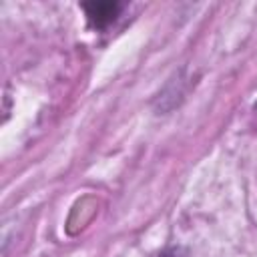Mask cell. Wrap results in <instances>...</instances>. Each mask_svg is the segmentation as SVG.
<instances>
[{"label": "cell", "instance_id": "obj_2", "mask_svg": "<svg viewBox=\"0 0 257 257\" xmlns=\"http://www.w3.org/2000/svg\"><path fill=\"white\" fill-rule=\"evenodd\" d=\"M161 257H187V253H185L183 249H179V247H173V249L165 251Z\"/></svg>", "mask_w": 257, "mask_h": 257}, {"label": "cell", "instance_id": "obj_3", "mask_svg": "<svg viewBox=\"0 0 257 257\" xmlns=\"http://www.w3.org/2000/svg\"><path fill=\"white\" fill-rule=\"evenodd\" d=\"M255 110H257V104H255Z\"/></svg>", "mask_w": 257, "mask_h": 257}, {"label": "cell", "instance_id": "obj_1", "mask_svg": "<svg viewBox=\"0 0 257 257\" xmlns=\"http://www.w3.org/2000/svg\"><path fill=\"white\" fill-rule=\"evenodd\" d=\"M82 8L86 10L88 22L96 28H104L106 24H110L116 14L122 10V4L118 2H90V4H82Z\"/></svg>", "mask_w": 257, "mask_h": 257}]
</instances>
